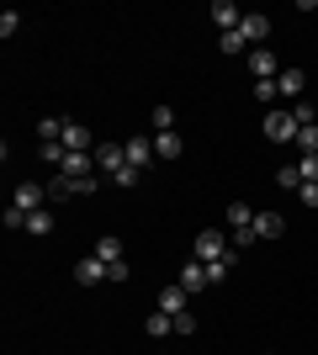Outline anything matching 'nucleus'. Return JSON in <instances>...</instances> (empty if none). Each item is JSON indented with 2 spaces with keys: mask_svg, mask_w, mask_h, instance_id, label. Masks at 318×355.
Wrapping results in <instances>:
<instances>
[{
  "mask_svg": "<svg viewBox=\"0 0 318 355\" xmlns=\"http://www.w3.org/2000/svg\"><path fill=\"white\" fill-rule=\"evenodd\" d=\"M191 250H197V260H202V266H218V260L239 266V250H233V244H223V234H218V228H202Z\"/></svg>",
  "mask_w": 318,
  "mask_h": 355,
  "instance_id": "1",
  "label": "nucleus"
},
{
  "mask_svg": "<svg viewBox=\"0 0 318 355\" xmlns=\"http://www.w3.org/2000/svg\"><path fill=\"white\" fill-rule=\"evenodd\" d=\"M297 133H303V128L292 117V106H271V112H265V138H271V144H297Z\"/></svg>",
  "mask_w": 318,
  "mask_h": 355,
  "instance_id": "2",
  "label": "nucleus"
},
{
  "mask_svg": "<svg viewBox=\"0 0 318 355\" xmlns=\"http://www.w3.org/2000/svg\"><path fill=\"white\" fill-rule=\"evenodd\" d=\"M244 64H249V74H255V80H276V74H281V59H276L271 48H249V53H244Z\"/></svg>",
  "mask_w": 318,
  "mask_h": 355,
  "instance_id": "3",
  "label": "nucleus"
},
{
  "mask_svg": "<svg viewBox=\"0 0 318 355\" xmlns=\"http://www.w3.org/2000/svg\"><path fill=\"white\" fill-rule=\"evenodd\" d=\"M244 43H249V48H265V37H271V16H265V11H244Z\"/></svg>",
  "mask_w": 318,
  "mask_h": 355,
  "instance_id": "4",
  "label": "nucleus"
},
{
  "mask_svg": "<svg viewBox=\"0 0 318 355\" xmlns=\"http://www.w3.org/2000/svg\"><path fill=\"white\" fill-rule=\"evenodd\" d=\"M11 207L16 212H37V207H48V186H16V196H11Z\"/></svg>",
  "mask_w": 318,
  "mask_h": 355,
  "instance_id": "5",
  "label": "nucleus"
},
{
  "mask_svg": "<svg viewBox=\"0 0 318 355\" xmlns=\"http://www.w3.org/2000/svg\"><path fill=\"white\" fill-rule=\"evenodd\" d=\"M181 286H186V292H191V297H197V292H207V286H212L207 266H202L197 254H191V260H186V266H181Z\"/></svg>",
  "mask_w": 318,
  "mask_h": 355,
  "instance_id": "6",
  "label": "nucleus"
},
{
  "mask_svg": "<svg viewBox=\"0 0 318 355\" xmlns=\"http://www.w3.org/2000/svg\"><path fill=\"white\" fill-rule=\"evenodd\" d=\"M212 21H218V32H239L244 27V11L233 6V0H212Z\"/></svg>",
  "mask_w": 318,
  "mask_h": 355,
  "instance_id": "7",
  "label": "nucleus"
},
{
  "mask_svg": "<svg viewBox=\"0 0 318 355\" xmlns=\"http://www.w3.org/2000/svg\"><path fill=\"white\" fill-rule=\"evenodd\" d=\"M64 148H69V154H96L91 128H85V122H69V128H64Z\"/></svg>",
  "mask_w": 318,
  "mask_h": 355,
  "instance_id": "8",
  "label": "nucleus"
},
{
  "mask_svg": "<svg viewBox=\"0 0 318 355\" xmlns=\"http://www.w3.org/2000/svg\"><path fill=\"white\" fill-rule=\"evenodd\" d=\"M96 164H101L106 175H117V170H127V148L122 144H96Z\"/></svg>",
  "mask_w": 318,
  "mask_h": 355,
  "instance_id": "9",
  "label": "nucleus"
},
{
  "mask_svg": "<svg viewBox=\"0 0 318 355\" xmlns=\"http://www.w3.org/2000/svg\"><path fill=\"white\" fill-rule=\"evenodd\" d=\"M106 270H112V266H106L101 254H85V260L75 266V282L80 286H96V282H106Z\"/></svg>",
  "mask_w": 318,
  "mask_h": 355,
  "instance_id": "10",
  "label": "nucleus"
},
{
  "mask_svg": "<svg viewBox=\"0 0 318 355\" xmlns=\"http://www.w3.org/2000/svg\"><path fill=\"white\" fill-rule=\"evenodd\" d=\"M249 228H255V239H281L287 234V218H281V212H255Z\"/></svg>",
  "mask_w": 318,
  "mask_h": 355,
  "instance_id": "11",
  "label": "nucleus"
},
{
  "mask_svg": "<svg viewBox=\"0 0 318 355\" xmlns=\"http://www.w3.org/2000/svg\"><path fill=\"white\" fill-rule=\"evenodd\" d=\"M127 164H133V170H143V164H154L159 159V154H154V138H127Z\"/></svg>",
  "mask_w": 318,
  "mask_h": 355,
  "instance_id": "12",
  "label": "nucleus"
},
{
  "mask_svg": "<svg viewBox=\"0 0 318 355\" xmlns=\"http://www.w3.org/2000/svg\"><path fill=\"white\" fill-rule=\"evenodd\" d=\"M186 297H191V292H186L181 282H175V286H159V313H170V318H175V313H191V308H186Z\"/></svg>",
  "mask_w": 318,
  "mask_h": 355,
  "instance_id": "13",
  "label": "nucleus"
},
{
  "mask_svg": "<svg viewBox=\"0 0 318 355\" xmlns=\"http://www.w3.org/2000/svg\"><path fill=\"white\" fill-rule=\"evenodd\" d=\"M303 85H308L303 69H281V74H276V90H281V101H297V96H303Z\"/></svg>",
  "mask_w": 318,
  "mask_h": 355,
  "instance_id": "14",
  "label": "nucleus"
},
{
  "mask_svg": "<svg viewBox=\"0 0 318 355\" xmlns=\"http://www.w3.org/2000/svg\"><path fill=\"white\" fill-rule=\"evenodd\" d=\"M249 223H255V207H249V202H228V228H233V234H244Z\"/></svg>",
  "mask_w": 318,
  "mask_h": 355,
  "instance_id": "15",
  "label": "nucleus"
},
{
  "mask_svg": "<svg viewBox=\"0 0 318 355\" xmlns=\"http://www.w3.org/2000/svg\"><path fill=\"white\" fill-rule=\"evenodd\" d=\"M96 254H101L106 266H122V239L117 234H101V239H96Z\"/></svg>",
  "mask_w": 318,
  "mask_h": 355,
  "instance_id": "16",
  "label": "nucleus"
},
{
  "mask_svg": "<svg viewBox=\"0 0 318 355\" xmlns=\"http://www.w3.org/2000/svg\"><path fill=\"white\" fill-rule=\"evenodd\" d=\"M154 154L159 159H181V133H154Z\"/></svg>",
  "mask_w": 318,
  "mask_h": 355,
  "instance_id": "17",
  "label": "nucleus"
},
{
  "mask_svg": "<svg viewBox=\"0 0 318 355\" xmlns=\"http://www.w3.org/2000/svg\"><path fill=\"white\" fill-rule=\"evenodd\" d=\"M143 329H149V340H165L170 329H175V318H170V313H149V318H143Z\"/></svg>",
  "mask_w": 318,
  "mask_h": 355,
  "instance_id": "18",
  "label": "nucleus"
},
{
  "mask_svg": "<svg viewBox=\"0 0 318 355\" xmlns=\"http://www.w3.org/2000/svg\"><path fill=\"white\" fill-rule=\"evenodd\" d=\"M64 128H69V122H59V117H43V122H37V138H43V144H64Z\"/></svg>",
  "mask_w": 318,
  "mask_h": 355,
  "instance_id": "19",
  "label": "nucleus"
},
{
  "mask_svg": "<svg viewBox=\"0 0 318 355\" xmlns=\"http://www.w3.org/2000/svg\"><path fill=\"white\" fill-rule=\"evenodd\" d=\"M21 234H53V218H48V207L27 212V228H21Z\"/></svg>",
  "mask_w": 318,
  "mask_h": 355,
  "instance_id": "20",
  "label": "nucleus"
},
{
  "mask_svg": "<svg viewBox=\"0 0 318 355\" xmlns=\"http://www.w3.org/2000/svg\"><path fill=\"white\" fill-rule=\"evenodd\" d=\"M276 186H287V191H303V170H297V164H281V170H276Z\"/></svg>",
  "mask_w": 318,
  "mask_h": 355,
  "instance_id": "21",
  "label": "nucleus"
},
{
  "mask_svg": "<svg viewBox=\"0 0 318 355\" xmlns=\"http://www.w3.org/2000/svg\"><path fill=\"white\" fill-rule=\"evenodd\" d=\"M218 43H223V53H249L244 32H218Z\"/></svg>",
  "mask_w": 318,
  "mask_h": 355,
  "instance_id": "22",
  "label": "nucleus"
},
{
  "mask_svg": "<svg viewBox=\"0 0 318 355\" xmlns=\"http://www.w3.org/2000/svg\"><path fill=\"white\" fill-rule=\"evenodd\" d=\"M154 133H175V112L170 106H154Z\"/></svg>",
  "mask_w": 318,
  "mask_h": 355,
  "instance_id": "23",
  "label": "nucleus"
},
{
  "mask_svg": "<svg viewBox=\"0 0 318 355\" xmlns=\"http://www.w3.org/2000/svg\"><path fill=\"white\" fill-rule=\"evenodd\" d=\"M255 101H281V90H276V80H255Z\"/></svg>",
  "mask_w": 318,
  "mask_h": 355,
  "instance_id": "24",
  "label": "nucleus"
},
{
  "mask_svg": "<svg viewBox=\"0 0 318 355\" xmlns=\"http://www.w3.org/2000/svg\"><path fill=\"white\" fill-rule=\"evenodd\" d=\"M297 144H303V154H318V122H313V128H303V133H297Z\"/></svg>",
  "mask_w": 318,
  "mask_h": 355,
  "instance_id": "25",
  "label": "nucleus"
},
{
  "mask_svg": "<svg viewBox=\"0 0 318 355\" xmlns=\"http://www.w3.org/2000/svg\"><path fill=\"white\" fill-rule=\"evenodd\" d=\"M297 170H303V180H313V186H318V154H303V159H297Z\"/></svg>",
  "mask_w": 318,
  "mask_h": 355,
  "instance_id": "26",
  "label": "nucleus"
},
{
  "mask_svg": "<svg viewBox=\"0 0 318 355\" xmlns=\"http://www.w3.org/2000/svg\"><path fill=\"white\" fill-rule=\"evenodd\" d=\"M175 334H197V313H175Z\"/></svg>",
  "mask_w": 318,
  "mask_h": 355,
  "instance_id": "27",
  "label": "nucleus"
},
{
  "mask_svg": "<svg viewBox=\"0 0 318 355\" xmlns=\"http://www.w3.org/2000/svg\"><path fill=\"white\" fill-rule=\"evenodd\" d=\"M16 27H21V16H16V11H6V16H0V37H11Z\"/></svg>",
  "mask_w": 318,
  "mask_h": 355,
  "instance_id": "28",
  "label": "nucleus"
},
{
  "mask_svg": "<svg viewBox=\"0 0 318 355\" xmlns=\"http://www.w3.org/2000/svg\"><path fill=\"white\" fill-rule=\"evenodd\" d=\"M297 196H303V207H318V186H313V180H303V191H297Z\"/></svg>",
  "mask_w": 318,
  "mask_h": 355,
  "instance_id": "29",
  "label": "nucleus"
}]
</instances>
